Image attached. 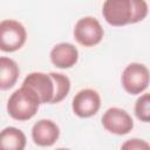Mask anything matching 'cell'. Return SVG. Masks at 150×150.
Masks as SVG:
<instances>
[{"label": "cell", "mask_w": 150, "mask_h": 150, "mask_svg": "<svg viewBox=\"0 0 150 150\" xmlns=\"http://www.w3.org/2000/svg\"><path fill=\"white\" fill-rule=\"evenodd\" d=\"M102 15L114 27L137 23L146 18L148 4L145 0H104Z\"/></svg>", "instance_id": "6da1fadb"}, {"label": "cell", "mask_w": 150, "mask_h": 150, "mask_svg": "<svg viewBox=\"0 0 150 150\" xmlns=\"http://www.w3.org/2000/svg\"><path fill=\"white\" fill-rule=\"evenodd\" d=\"M38 94L28 86L22 84L7 101V112L15 121H28L33 118L40 107Z\"/></svg>", "instance_id": "7a4b0ae2"}, {"label": "cell", "mask_w": 150, "mask_h": 150, "mask_svg": "<svg viewBox=\"0 0 150 150\" xmlns=\"http://www.w3.org/2000/svg\"><path fill=\"white\" fill-rule=\"evenodd\" d=\"M27 40L25 26L13 19L0 21V50L13 53L19 50Z\"/></svg>", "instance_id": "3957f363"}, {"label": "cell", "mask_w": 150, "mask_h": 150, "mask_svg": "<svg viewBox=\"0 0 150 150\" xmlns=\"http://www.w3.org/2000/svg\"><path fill=\"white\" fill-rule=\"evenodd\" d=\"M149 69L145 64L132 62L129 63L122 71L121 83L123 89L130 95H138L149 87Z\"/></svg>", "instance_id": "277c9868"}, {"label": "cell", "mask_w": 150, "mask_h": 150, "mask_svg": "<svg viewBox=\"0 0 150 150\" xmlns=\"http://www.w3.org/2000/svg\"><path fill=\"white\" fill-rule=\"evenodd\" d=\"M104 36L103 27L94 16H83L77 20L74 27V39L83 47L98 45Z\"/></svg>", "instance_id": "5b68a950"}, {"label": "cell", "mask_w": 150, "mask_h": 150, "mask_svg": "<svg viewBox=\"0 0 150 150\" xmlns=\"http://www.w3.org/2000/svg\"><path fill=\"white\" fill-rule=\"evenodd\" d=\"M101 122L107 131L118 136L129 134L134 128V121L129 112L117 107L107 109L101 118Z\"/></svg>", "instance_id": "8992f818"}, {"label": "cell", "mask_w": 150, "mask_h": 150, "mask_svg": "<svg viewBox=\"0 0 150 150\" xmlns=\"http://www.w3.org/2000/svg\"><path fill=\"white\" fill-rule=\"evenodd\" d=\"M101 108V97L100 94L90 88L82 89L75 96L71 101V109L73 112L81 117V118H88L97 114V111Z\"/></svg>", "instance_id": "52a82bcc"}, {"label": "cell", "mask_w": 150, "mask_h": 150, "mask_svg": "<svg viewBox=\"0 0 150 150\" xmlns=\"http://www.w3.org/2000/svg\"><path fill=\"white\" fill-rule=\"evenodd\" d=\"M22 84L30 87L38 94L41 104H52L54 96V81L50 73L47 74L42 71H33L25 77Z\"/></svg>", "instance_id": "ba28073f"}, {"label": "cell", "mask_w": 150, "mask_h": 150, "mask_svg": "<svg viewBox=\"0 0 150 150\" xmlns=\"http://www.w3.org/2000/svg\"><path fill=\"white\" fill-rule=\"evenodd\" d=\"M60 137L59 125L48 118L39 120L32 127V139L39 146H52Z\"/></svg>", "instance_id": "9c48e42d"}, {"label": "cell", "mask_w": 150, "mask_h": 150, "mask_svg": "<svg viewBox=\"0 0 150 150\" xmlns=\"http://www.w3.org/2000/svg\"><path fill=\"white\" fill-rule=\"evenodd\" d=\"M49 57L56 68L69 69L76 64L79 60V50L73 43L60 42L52 48Z\"/></svg>", "instance_id": "30bf717a"}, {"label": "cell", "mask_w": 150, "mask_h": 150, "mask_svg": "<svg viewBox=\"0 0 150 150\" xmlns=\"http://www.w3.org/2000/svg\"><path fill=\"white\" fill-rule=\"evenodd\" d=\"M26 135L15 127H6L0 131V150H23Z\"/></svg>", "instance_id": "8fae6325"}, {"label": "cell", "mask_w": 150, "mask_h": 150, "mask_svg": "<svg viewBox=\"0 0 150 150\" xmlns=\"http://www.w3.org/2000/svg\"><path fill=\"white\" fill-rule=\"evenodd\" d=\"M20 75L18 63L7 56H0V90H8L14 87Z\"/></svg>", "instance_id": "7c38bea8"}, {"label": "cell", "mask_w": 150, "mask_h": 150, "mask_svg": "<svg viewBox=\"0 0 150 150\" xmlns=\"http://www.w3.org/2000/svg\"><path fill=\"white\" fill-rule=\"evenodd\" d=\"M53 81H54V96L52 100V104L60 103L63 101L70 90V80L68 76L61 73H50Z\"/></svg>", "instance_id": "4fadbf2b"}, {"label": "cell", "mask_w": 150, "mask_h": 150, "mask_svg": "<svg viewBox=\"0 0 150 150\" xmlns=\"http://www.w3.org/2000/svg\"><path fill=\"white\" fill-rule=\"evenodd\" d=\"M135 115L141 122L148 123L150 121V95L148 93H144L136 100Z\"/></svg>", "instance_id": "5bb4252c"}, {"label": "cell", "mask_w": 150, "mask_h": 150, "mask_svg": "<svg viewBox=\"0 0 150 150\" xmlns=\"http://www.w3.org/2000/svg\"><path fill=\"white\" fill-rule=\"evenodd\" d=\"M121 148L122 149H128V150H142V149H149L150 145L144 139L131 138V139H128L127 142H124Z\"/></svg>", "instance_id": "9a60e30c"}]
</instances>
